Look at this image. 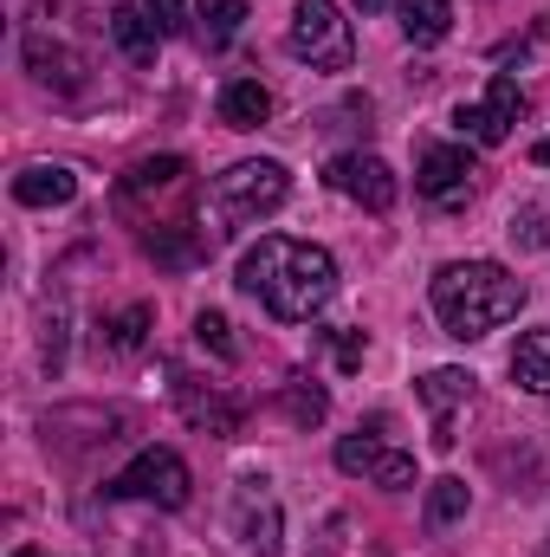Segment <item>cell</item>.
<instances>
[{"instance_id": "obj_1", "label": "cell", "mask_w": 550, "mask_h": 557, "mask_svg": "<svg viewBox=\"0 0 550 557\" xmlns=\"http://www.w3.org/2000/svg\"><path fill=\"white\" fill-rule=\"evenodd\" d=\"M240 285L273 311L278 324H311L337 292V260L324 247H311V240L260 234V247L240 253Z\"/></svg>"}, {"instance_id": "obj_2", "label": "cell", "mask_w": 550, "mask_h": 557, "mask_svg": "<svg viewBox=\"0 0 550 557\" xmlns=\"http://www.w3.org/2000/svg\"><path fill=\"white\" fill-rule=\"evenodd\" d=\"M427 298H434L440 331L460 337V344H473V337H486V331H499L505 318L525 311V285L499 260H453V267H440Z\"/></svg>"}, {"instance_id": "obj_3", "label": "cell", "mask_w": 550, "mask_h": 557, "mask_svg": "<svg viewBox=\"0 0 550 557\" xmlns=\"http://www.w3.org/2000/svg\"><path fill=\"white\" fill-rule=\"evenodd\" d=\"M285 39H291V59H304L311 72H350L357 59V33L337 13V0H298Z\"/></svg>"}, {"instance_id": "obj_4", "label": "cell", "mask_w": 550, "mask_h": 557, "mask_svg": "<svg viewBox=\"0 0 550 557\" xmlns=\"http://www.w3.org/2000/svg\"><path fill=\"white\" fill-rule=\"evenodd\" d=\"M188 460L175 454V447H142L137 460L104 486L111 499H142V506H162V512H175V506H188Z\"/></svg>"}, {"instance_id": "obj_5", "label": "cell", "mask_w": 550, "mask_h": 557, "mask_svg": "<svg viewBox=\"0 0 550 557\" xmlns=\"http://www.w3.org/2000/svg\"><path fill=\"white\" fill-rule=\"evenodd\" d=\"M291 195L285 169L278 162H234L227 175H214V208L221 221H260V214H278Z\"/></svg>"}, {"instance_id": "obj_6", "label": "cell", "mask_w": 550, "mask_h": 557, "mask_svg": "<svg viewBox=\"0 0 550 557\" xmlns=\"http://www.w3.org/2000/svg\"><path fill=\"white\" fill-rule=\"evenodd\" d=\"M518 117H525V91H518V78H512V72H492V78H486V104H460V111H453V131L492 149V143L512 137Z\"/></svg>"}, {"instance_id": "obj_7", "label": "cell", "mask_w": 550, "mask_h": 557, "mask_svg": "<svg viewBox=\"0 0 550 557\" xmlns=\"http://www.w3.org/2000/svg\"><path fill=\"white\" fill-rule=\"evenodd\" d=\"M330 188L337 195H350V201H363L370 214H389L396 208V169L383 162V156H363V149H350V156H337L330 162Z\"/></svg>"}, {"instance_id": "obj_8", "label": "cell", "mask_w": 550, "mask_h": 557, "mask_svg": "<svg viewBox=\"0 0 550 557\" xmlns=\"http://www.w3.org/2000/svg\"><path fill=\"white\" fill-rule=\"evenodd\" d=\"M473 156L466 149H447V143H427L421 149V175H414V188H421V201H434V208H460L466 195H473Z\"/></svg>"}, {"instance_id": "obj_9", "label": "cell", "mask_w": 550, "mask_h": 557, "mask_svg": "<svg viewBox=\"0 0 550 557\" xmlns=\"http://www.w3.org/2000/svg\"><path fill=\"white\" fill-rule=\"evenodd\" d=\"M337 467H343V473H363V480H376V486H389V493L414 486V454L383 447V441H370V434H343V441H337Z\"/></svg>"}, {"instance_id": "obj_10", "label": "cell", "mask_w": 550, "mask_h": 557, "mask_svg": "<svg viewBox=\"0 0 550 557\" xmlns=\"http://www.w3.org/2000/svg\"><path fill=\"white\" fill-rule=\"evenodd\" d=\"M466 403H473V376L466 370H427L421 376V409H427V421H434V447L447 454L460 434V416H466Z\"/></svg>"}, {"instance_id": "obj_11", "label": "cell", "mask_w": 550, "mask_h": 557, "mask_svg": "<svg viewBox=\"0 0 550 557\" xmlns=\"http://www.w3.org/2000/svg\"><path fill=\"white\" fill-rule=\"evenodd\" d=\"M234 519H240V539L260 557H278V499L266 493V480H240L234 493Z\"/></svg>"}, {"instance_id": "obj_12", "label": "cell", "mask_w": 550, "mask_h": 557, "mask_svg": "<svg viewBox=\"0 0 550 557\" xmlns=\"http://www.w3.org/2000/svg\"><path fill=\"white\" fill-rule=\"evenodd\" d=\"M26 65H33V78H39V85H52L59 98H78V91H85V59H78L72 46L46 39V33H33V39H26Z\"/></svg>"}, {"instance_id": "obj_13", "label": "cell", "mask_w": 550, "mask_h": 557, "mask_svg": "<svg viewBox=\"0 0 550 557\" xmlns=\"http://www.w3.org/2000/svg\"><path fill=\"white\" fill-rule=\"evenodd\" d=\"M175 403H182V416L195 421V428H208V434H240V403H221L201 376H188V370H175Z\"/></svg>"}, {"instance_id": "obj_14", "label": "cell", "mask_w": 550, "mask_h": 557, "mask_svg": "<svg viewBox=\"0 0 550 557\" xmlns=\"http://www.w3.org/2000/svg\"><path fill=\"white\" fill-rule=\"evenodd\" d=\"M142 253H149L155 267H168V273H188V267L208 260V240H201L188 221H155V227H142Z\"/></svg>"}, {"instance_id": "obj_15", "label": "cell", "mask_w": 550, "mask_h": 557, "mask_svg": "<svg viewBox=\"0 0 550 557\" xmlns=\"http://www.w3.org/2000/svg\"><path fill=\"white\" fill-rule=\"evenodd\" d=\"M72 195H78V175L59 169V162H33V169L13 175V201L20 208H65Z\"/></svg>"}, {"instance_id": "obj_16", "label": "cell", "mask_w": 550, "mask_h": 557, "mask_svg": "<svg viewBox=\"0 0 550 557\" xmlns=\"http://www.w3.org/2000/svg\"><path fill=\"white\" fill-rule=\"evenodd\" d=\"M149 324H155L149 305H124V311L98 318V350L104 357H142L149 350Z\"/></svg>"}, {"instance_id": "obj_17", "label": "cell", "mask_w": 550, "mask_h": 557, "mask_svg": "<svg viewBox=\"0 0 550 557\" xmlns=\"http://www.w3.org/2000/svg\"><path fill=\"white\" fill-rule=\"evenodd\" d=\"M273 117V91L260 85V78H234L227 91H221V124L227 131H260Z\"/></svg>"}, {"instance_id": "obj_18", "label": "cell", "mask_w": 550, "mask_h": 557, "mask_svg": "<svg viewBox=\"0 0 550 557\" xmlns=\"http://www.w3.org/2000/svg\"><path fill=\"white\" fill-rule=\"evenodd\" d=\"M247 7H253V0H195V33H201V46H208V52L234 46L240 26H247Z\"/></svg>"}, {"instance_id": "obj_19", "label": "cell", "mask_w": 550, "mask_h": 557, "mask_svg": "<svg viewBox=\"0 0 550 557\" xmlns=\"http://www.w3.org/2000/svg\"><path fill=\"white\" fill-rule=\"evenodd\" d=\"M512 383H525L532 396H550V331H525L512 344Z\"/></svg>"}, {"instance_id": "obj_20", "label": "cell", "mask_w": 550, "mask_h": 557, "mask_svg": "<svg viewBox=\"0 0 550 557\" xmlns=\"http://www.w3.org/2000/svg\"><path fill=\"white\" fill-rule=\"evenodd\" d=\"M396 13H402V33L414 46H440L453 26V0H396Z\"/></svg>"}, {"instance_id": "obj_21", "label": "cell", "mask_w": 550, "mask_h": 557, "mask_svg": "<svg viewBox=\"0 0 550 557\" xmlns=\"http://www.w3.org/2000/svg\"><path fill=\"white\" fill-rule=\"evenodd\" d=\"M111 33H117V46H124L137 65H149V59H155V46H162V26H155L142 7H117V13H111Z\"/></svg>"}, {"instance_id": "obj_22", "label": "cell", "mask_w": 550, "mask_h": 557, "mask_svg": "<svg viewBox=\"0 0 550 557\" xmlns=\"http://www.w3.org/2000/svg\"><path fill=\"white\" fill-rule=\"evenodd\" d=\"M466 506H473V486L460 473H440L427 486V525H453V519H466Z\"/></svg>"}, {"instance_id": "obj_23", "label": "cell", "mask_w": 550, "mask_h": 557, "mask_svg": "<svg viewBox=\"0 0 550 557\" xmlns=\"http://www.w3.org/2000/svg\"><path fill=\"white\" fill-rule=\"evenodd\" d=\"M285 416L298 421V428H317V421L330 416V396H324L311 376H291V383H285Z\"/></svg>"}, {"instance_id": "obj_24", "label": "cell", "mask_w": 550, "mask_h": 557, "mask_svg": "<svg viewBox=\"0 0 550 557\" xmlns=\"http://www.w3.org/2000/svg\"><path fill=\"white\" fill-rule=\"evenodd\" d=\"M195 344H201V350H214L221 363H240V344H234V324H227L221 311H201V318H195Z\"/></svg>"}, {"instance_id": "obj_25", "label": "cell", "mask_w": 550, "mask_h": 557, "mask_svg": "<svg viewBox=\"0 0 550 557\" xmlns=\"http://www.w3.org/2000/svg\"><path fill=\"white\" fill-rule=\"evenodd\" d=\"M512 240H518V247H532V253H545V247H550V234H545V214H538V208H525V214H512Z\"/></svg>"}, {"instance_id": "obj_26", "label": "cell", "mask_w": 550, "mask_h": 557, "mask_svg": "<svg viewBox=\"0 0 550 557\" xmlns=\"http://www.w3.org/2000/svg\"><path fill=\"white\" fill-rule=\"evenodd\" d=\"M142 13H149V20H155V26H162V33H175V26H182V7H188V0H137Z\"/></svg>"}, {"instance_id": "obj_27", "label": "cell", "mask_w": 550, "mask_h": 557, "mask_svg": "<svg viewBox=\"0 0 550 557\" xmlns=\"http://www.w3.org/2000/svg\"><path fill=\"white\" fill-rule=\"evenodd\" d=\"M363 350H370V344H363V331H337V363H343V370H357V363H363Z\"/></svg>"}, {"instance_id": "obj_28", "label": "cell", "mask_w": 550, "mask_h": 557, "mask_svg": "<svg viewBox=\"0 0 550 557\" xmlns=\"http://www.w3.org/2000/svg\"><path fill=\"white\" fill-rule=\"evenodd\" d=\"M13 557H52V552H39V545H13Z\"/></svg>"}, {"instance_id": "obj_29", "label": "cell", "mask_w": 550, "mask_h": 557, "mask_svg": "<svg viewBox=\"0 0 550 557\" xmlns=\"http://www.w3.org/2000/svg\"><path fill=\"white\" fill-rule=\"evenodd\" d=\"M532 162H550V137L538 143V149H532Z\"/></svg>"}, {"instance_id": "obj_30", "label": "cell", "mask_w": 550, "mask_h": 557, "mask_svg": "<svg viewBox=\"0 0 550 557\" xmlns=\"http://www.w3.org/2000/svg\"><path fill=\"white\" fill-rule=\"evenodd\" d=\"M357 7H363V13H383V7H389V0H357Z\"/></svg>"}, {"instance_id": "obj_31", "label": "cell", "mask_w": 550, "mask_h": 557, "mask_svg": "<svg viewBox=\"0 0 550 557\" xmlns=\"http://www.w3.org/2000/svg\"><path fill=\"white\" fill-rule=\"evenodd\" d=\"M545 557H550V545H545Z\"/></svg>"}]
</instances>
